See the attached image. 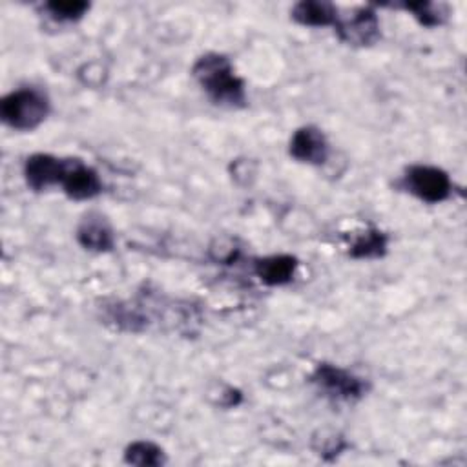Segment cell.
Instances as JSON below:
<instances>
[{
  "mask_svg": "<svg viewBox=\"0 0 467 467\" xmlns=\"http://www.w3.org/2000/svg\"><path fill=\"white\" fill-rule=\"evenodd\" d=\"M192 77L204 95L221 108L241 109L248 104L246 84L223 53H204L192 66Z\"/></svg>",
  "mask_w": 467,
  "mask_h": 467,
  "instance_id": "6da1fadb",
  "label": "cell"
},
{
  "mask_svg": "<svg viewBox=\"0 0 467 467\" xmlns=\"http://www.w3.org/2000/svg\"><path fill=\"white\" fill-rule=\"evenodd\" d=\"M51 102L44 89L24 86L9 91L0 100L2 122L16 131L36 130L49 115Z\"/></svg>",
  "mask_w": 467,
  "mask_h": 467,
  "instance_id": "7a4b0ae2",
  "label": "cell"
},
{
  "mask_svg": "<svg viewBox=\"0 0 467 467\" xmlns=\"http://www.w3.org/2000/svg\"><path fill=\"white\" fill-rule=\"evenodd\" d=\"M398 186L427 204H440L454 192L449 173L432 164H410L403 170Z\"/></svg>",
  "mask_w": 467,
  "mask_h": 467,
  "instance_id": "3957f363",
  "label": "cell"
},
{
  "mask_svg": "<svg viewBox=\"0 0 467 467\" xmlns=\"http://www.w3.org/2000/svg\"><path fill=\"white\" fill-rule=\"evenodd\" d=\"M310 383L316 385L323 396L334 401H358L368 390V383L361 376L327 361L314 367L310 372Z\"/></svg>",
  "mask_w": 467,
  "mask_h": 467,
  "instance_id": "277c9868",
  "label": "cell"
},
{
  "mask_svg": "<svg viewBox=\"0 0 467 467\" xmlns=\"http://www.w3.org/2000/svg\"><path fill=\"white\" fill-rule=\"evenodd\" d=\"M334 31L337 38L352 47H368L381 38L379 16L370 5L358 7L352 15H339Z\"/></svg>",
  "mask_w": 467,
  "mask_h": 467,
  "instance_id": "5b68a950",
  "label": "cell"
},
{
  "mask_svg": "<svg viewBox=\"0 0 467 467\" xmlns=\"http://www.w3.org/2000/svg\"><path fill=\"white\" fill-rule=\"evenodd\" d=\"M62 192L73 201H89L102 193L104 182L99 171L78 157H64L60 184Z\"/></svg>",
  "mask_w": 467,
  "mask_h": 467,
  "instance_id": "8992f818",
  "label": "cell"
},
{
  "mask_svg": "<svg viewBox=\"0 0 467 467\" xmlns=\"http://www.w3.org/2000/svg\"><path fill=\"white\" fill-rule=\"evenodd\" d=\"M288 153L297 162L308 166H321L330 155V144L323 130L317 126L306 124L297 128L288 142Z\"/></svg>",
  "mask_w": 467,
  "mask_h": 467,
  "instance_id": "52a82bcc",
  "label": "cell"
},
{
  "mask_svg": "<svg viewBox=\"0 0 467 467\" xmlns=\"http://www.w3.org/2000/svg\"><path fill=\"white\" fill-rule=\"evenodd\" d=\"M64 157L51 153H33L24 162V181L33 192H46L60 184Z\"/></svg>",
  "mask_w": 467,
  "mask_h": 467,
  "instance_id": "ba28073f",
  "label": "cell"
},
{
  "mask_svg": "<svg viewBox=\"0 0 467 467\" xmlns=\"http://www.w3.org/2000/svg\"><path fill=\"white\" fill-rule=\"evenodd\" d=\"M77 243L89 252H109L115 246V234L109 221L99 213L89 212L77 226Z\"/></svg>",
  "mask_w": 467,
  "mask_h": 467,
  "instance_id": "9c48e42d",
  "label": "cell"
},
{
  "mask_svg": "<svg viewBox=\"0 0 467 467\" xmlns=\"http://www.w3.org/2000/svg\"><path fill=\"white\" fill-rule=\"evenodd\" d=\"M299 261L290 254H274L254 261V274L266 286H283L294 281Z\"/></svg>",
  "mask_w": 467,
  "mask_h": 467,
  "instance_id": "30bf717a",
  "label": "cell"
},
{
  "mask_svg": "<svg viewBox=\"0 0 467 467\" xmlns=\"http://www.w3.org/2000/svg\"><path fill=\"white\" fill-rule=\"evenodd\" d=\"M389 235L376 226H368L354 234L348 241V255L352 259H379L387 254Z\"/></svg>",
  "mask_w": 467,
  "mask_h": 467,
  "instance_id": "8fae6325",
  "label": "cell"
},
{
  "mask_svg": "<svg viewBox=\"0 0 467 467\" xmlns=\"http://www.w3.org/2000/svg\"><path fill=\"white\" fill-rule=\"evenodd\" d=\"M337 16V7L330 2L303 0L292 7V18L306 27H334Z\"/></svg>",
  "mask_w": 467,
  "mask_h": 467,
  "instance_id": "7c38bea8",
  "label": "cell"
},
{
  "mask_svg": "<svg viewBox=\"0 0 467 467\" xmlns=\"http://www.w3.org/2000/svg\"><path fill=\"white\" fill-rule=\"evenodd\" d=\"M124 462L139 467H159L166 463V454L157 443L148 440H137L124 449Z\"/></svg>",
  "mask_w": 467,
  "mask_h": 467,
  "instance_id": "4fadbf2b",
  "label": "cell"
},
{
  "mask_svg": "<svg viewBox=\"0 0 467 467\" xmlns=\"http://www.w3.org/2000/svg\"><path fill=\"white\" fill-rule=\"evenodd\" d=\"M89 7L91 5L88 2H80V0H53V2H46L42 5V11L53 22L69 24V22H77V20L84 18V15L89 11Z\"/></svg>",
  "mask_w": 467,
  "mask_h": 467,
  "instance_id": "5bb4252c",
  "label": "cell"
},
{
  "mask_svg": "<svg viewBox=\"0 0 467 467\" xmlns=\"http://www.w3.org/2000/svg\"><path fill=\"white\" fill-rule=\"evenodd\" d=\"M405 11H410L412 16L425 27H438L441 26L449 11L443 4H434V2H409L401 5Z\"/></svg>",
  "mask_w": 467,
  "mask_h": 467,
  "instance_id": "9a60e30c",
  "label": "cell"
},
{
  "mask_svg": "<svg viewBox=\"0 0 467 467\" xmlns=\"http://www.w3.org/2000/svg\"><path fill=\"white\" fill-rule=\"evenodd\" d=\"M345 447H347V443L343 441V438L328 436V438H323V440H321V445H319V447H316V451H319L317 454H321V456L325 458L327 454H330V456L339 454Z\"/></svg>",
  "mask_w": 467,
  "mask_h": 467,
  "instance_id": "2e32d148",
  "label": "cell"
}]
</instances>
